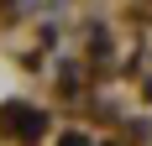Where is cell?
Segmentation results:
<instances>
[{
	"mask_svg": "<svg viewBox=\"0 0 152 146\" xmlns=\"http://www.w3.org/2000/svg\"><path fill=\"white\" fill-rule=\"evenodd\" d=\"M11 131H21L31 141V136L42 131V115H37V110H26V104H16V115H11Z\"/></svg>",
	"mask_w": 152,
	"mask_h": 146,
	"instance_id": "6da1fadb",
	"label": "cell"
}]
</instances>
